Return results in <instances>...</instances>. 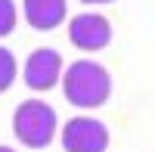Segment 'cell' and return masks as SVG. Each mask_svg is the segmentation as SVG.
I'll return each mask as SVG.
<instances>
[{
    "mask_svg": "<svg viewBox=\"0 0 155 152\" xmlns=\"http://www.w3.org/2000/svg\"><path fill=\"white\" fill-rule=\"evenodd\" d=\"M65 19V0H25V22L34 31H50Z\"/></svg>",
    "mask_w": 155,
    "mask_h": 152,
    "instance_id": "6",
    "label": "cell"
},
{
    "mask_svg": "<svg viewBox=\"0 0 155 152\" xmlns=\"http://www.w3.org/2000/svg\"><path fill=\"white\" fill-rule=\"evenodd\" d=\"M68 37L78 50L96 53V50L109 47V41H112V22L99 12H81L68 22Z\"/></svg>",
    "mask_w": 155,
    "mask_h": 152,
    "instance_id": "4",
    "label": "cell"
},
{
    "mask_svg": "<svg viewBox=\"0 0 155 152\" xmlns=\"http://www.w3.org/2000/svg\"><path fill=\"white\" fill-rule=\"evenodd\" d=\"M59 78H62V56L53 47H41L28 56V62H25V84L31 90L44 93L50 87H56Z\"/></svg>",
    "mask_w": 155,
    "mask_h": 152,
    "instance_id": "5",
    "label": "cell"
},
{
    "mask_svg": "<svg viewBox=\"0 0 155 152\" xmlns=\"http://www.w3.org/2000/svg\"><path fill=\"white\" fill-rule=\"evenodd\" d=\"M12 81H16V59L6 47H0V93L9 90Z\"/></svg>",
    "mask_w": 155,
    "mask_h": 152,
    "instance_id": "7",
    "label": "cell"
},
{
    "mask_svg": "<svg viewBox=\"0 0 155 152\" xmlns=\"http://www.w3.org/2000/svg\"><path fill=\"white\" fill-rule=\"evenodd\" d=\"M62 93L78 109H96L112 93V74L90 59H78L62 74Z\"/></svg>",
    "mask_w": 155,
    "mask_h": 152,
    "instance_id": "1",
    "label": "cell"
},
{
    "mask_svg": "<svg viewBox=\"0 0 155 152\" xmlns=\"http://www.w3.org/2000/svg\"><path fill=\"white\" fill-rule=\"evenodd\" d=\"M0 152H16V149H9V146H0Z\"/></svg>",
    "mask_w": 155,
    "mask_h": 152,
    "instance_id": "10",
    "label": "cell"
},
{
    "mask_svg": "<svg viewBox=\"0 0 155 152\" xmlns=\"http://www.w3.org/2000/svg\"><path fill=\"white\" fill-rule=\"evenodd\" d=\"M12 134L19 137L22 146L28 149H44L56 137V112L53 106L41 99H28L12 112Z\"/></svg>",
    "mask_w": 155,
    "mask_h": 152,
    "instance_id": "2",
    "label": "cell"
},
{
    "mask_svg": "<svg viewBox=\"0 0 155 152\" xmlns=\"http://www.w3.org/2000/svg\"><path fill=\"white\" fill-rule=\"evenodd\" d=\"M62 146H65V152H106L109 127L87 115L68 118V124L62 127Z\"/></svg>",
    "mask_w": 155,
    "mask_h": 152,
    "instance_id": "3",
    "label": "cell"
},
{
    "mask_svg": "<svg viewBox=\"0 0 155 152\" xmlns=\"http://www.w3.org/2000/svg\"><path fill=\"white\" fill-rule=\"evenodd\" d=\"M12 28H16V3L0 0V37H6Z\"/></svg>",
    "mask_w": 155,
    "mask_h": 152,
    "instance_id": "8",
    "label": "cell"
},
{
    "mask_svg": "<svg viewBox=\"0 0 155 152\" xmlns=\"http://www.w3.org/2000/svg\"><path fill=\"white\" fill-rule=\"evenodd\" d=\"M81 3H87V6H93V3H115V0H81Z\"/></svg>",
    "mask_w": 155,
    "mask_h": 152,
    "instance_id": "9",
    "label": "cell"
}]
</instances>
